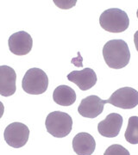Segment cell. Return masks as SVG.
I'll list each match as a JSON object with an SVG mask.
<instances>
[{
    "label": "cell",
    "instance_id": "6da1fadb",
    "mask_svg": "<svg viewBox=\"0 0 138 155\" xmlns=\"http://www.w3.org/2000/svg\"><path fill=\"white\" fill-rule=\"evenodd\" d=\"M103 56L107 66L113 69H121L130 60V52L123 40H110L103 48Z\"/></svg>",
    "mask_w": 138,
    "mask_h": 155
},
{
    "label": "cell",
    "instance_id": "5b68a950",
    "mask_svg": "<svg viewBox=\"0 0 138 155\" xmlns=\"http://www.w3.org/2000/svg\"><path fill=\"white\" fill-rule=\"evenodd\" d=\"M4 137L6 143L10 147L21 148L28 142L29 129L22 122H12L5 129Z\"/></svg>",
    "mask_w": 138,
    "mask_h": 155
},
{
    "label": "cell",
    "instance_id": "7a4b0ae2",
    "mask_svg": "<svg viewBox=\"0 0 138 155\" xmlns=\"http://www.w3.org/2000/svg\"><path fill=\"white\" fill-rule=\"evenodd\" d=\"M101 28L111 33H121L125 31L130 25L127 13L117 8L105 11L99 17Z\"/></svg>",
    "mask_w": 138,
    "mask_h": 155
},
{
    "label": "cell",
    "instance_id": "277c9868",
    "mask_svg": "<svg viewBox=\"0 0 138 155\" xmlns=\"http://www.w3.org/2000/svg\"><path fill=\"white\" fill-rule=\"evenodd\" d=\"M49 86V78L46 72L40 68H30L25 72L22 78V90L30 95L44 93Z\"/></svg>",
    "mask_w": 138,
    "mask_h": 155
},
{
    "label": "cell",
    "instance_id": "ac0fdd59",
    "mask_svg": "<svg viewBox=\"0 0 138 155\" xmlns=\"http://www.w3.org/2000/svg\"><path fill=\"white\" fill-rule=\"evenodd\" d=\"M136 16H137V18H138V10L137 11H136Z\"/></svg>",
    "mask_w": 138,
    "mask_h": 155
},
{
    "label": "cell",
    "instance_id": "30bf717a",
    "mask_svg": "<svg viewBox=\"0 0 138 155\" xmlns=\"http://www.w3.org/2000/svg\"><path fill=\"white\" fill-rule=\"evenodd\" d=\"M67 79L74 83L81 91H87L97 83V75L92 68L81 71H72L67 75Z\"/></svg>",
    "mask_w": 138,
    "mask_h": 155
},
{
    "label": "cell",
    "instance_id": "9a60e30c",
    "mask_svg": "<svg viewBox=\"0 0 138 155\" xmlns=\"http://www.w3.org/2000/svg\"><path fill=\"white\" fill-rule=\"evenodd\" d=\"M104 155H130L129 151L124 148L123 146L118 144H114L110 146L105 150Z\"/></svg>",
    "mask_w": 138,
    "mask_h": 155
},
{
    "label": "cell",
    "instance_id": "4fadbf2b",
    "mask_svg": "<svg viewBox=\"0 0 138 155\" xmlns=\"http://www.w3.org/2000/svg\"><path fill=\"white\" fill-rule=\"evenodd\" d=\"M53 99L55 104L61 106H70L76 101L74 90L68 85H60L56 87L53 93Z\"/></svg>",
    "mask_w": 138,
    "mask_h": 155
},
{
    "label": "cell",
    "instance_id": "8992f818",
    "mask_svg": "<svg viewBox=\"0 0 138 155\" xmlns=\"http://www.w3.org/2000/svg\"><path fill=\"white\" fill-rule=\"evenodd\" d=\"M106 103L123 110H130L138 104V91L131 87H123L113 92Z\"/></svg>",
    "mask_w": 138,
    "mask_h": 155
},
{
    "label": "cell",
    "instance_id": "7c38bea8",
    "mask_svg": "<svg viewBox=\"0 0 138 155\" xmlns=\"http://www.w3.org/2000/svg\"><path fill=\"white\" fill-rule=\"evenodd\" d=\"M72 148L78 155H92L96 148V142L90 134L81 132L72 140Z\"/></svg>",
    "mask_w": 138,
    "mask_h": 155
},
{
    "label": "cell",
    "instance_id": "52a82bcc",
    "mask_svg": "<svg viewBox=\"0 0 138 155\" xmlns=\"http://www.w3.org/2000/svg\"><path fill=\"white\" fill-rule=\"evenodd\" d=\"M9 49L12 54L18 56L28 54L33 47L31 35L25 31H18L12 34L8 40Z\"/></svg>",
    "mask_w": 138,
    "mask_h": 155
},
{
    "label": "cell",
    "instance_id": "9c48e42d",
    "mask_svg": "<svg viewBox=\"0 0 138 155\" xmlns=\"http://www.w3.org/2000/svg\"><path fill=\"white\" fill-rule=\"evenodd\" d=\"M123 125V117L117 113H110L105 120L101 121L98 125L99 133L108 138H113L118 135Z\"/></svg>",
    "mask_w": 138,
    "mask_h": 155
},
{
    "label": "cell",
    "instance_id": "e0dca14e",
    "mask_svg": "<svg viewBox=\"0 0 138 155\" xmlns=\"http://www.w3.org/2000/svg\"><path fill=\"white\" fill-rule=\"evenodd\" d=\"M4 112H5V106L3 104V103L0 101V118L3 116L4 115Z\"/></svg>",
    "mask_w": 138,
    "mask_h": 155
},
{
    "label": "cell",
    "instance_id": "5bb4252c",
    "mask_svg": "<svg viewBox=\"0 0 138 155\" xmlns=\"http://www.w3.org/2000/svg\"><path fill=\"white\" fill-rule=\"evenodd\" d=\"M124 137L129 143L138 144V116L130 117Z\"/></svg>",
    "mask_w": 138,
    "mask_h": 155
},
{
    "label": "cell",
    "instance_id": "2e32d148",
    "mask_svg": "<svg viewBox=\"0 0 138 155\" xmlns=\"http://www.w3.org/2000/svg\"><path fill=\"white\" fill-rule=\"evenodd\" d=\"M134 42H135L136 48V50H137L138 52V30L135 33V35H134Z\"/></svg>",
    "mask_w": 138,
    "mask_h": 155
},
{
    "label": "cell",
    "instance_id": "8fae6325",
    "mask_svg": "<svg viewBox=\"0 0 138 155\" xmlns=\"http://www.w3.org/2000/svg\"><path fill=\"white\" fill-rule=\"evenodd\" d=\"M17 74L13 68L8 66H0V95L10 97L16 92Z\"/></svg>",
    "mask_w": 138,
    "mask_h": 155
},
{
    "label": "cell",
    "instance_id": "ba28073f",
    "mask_svg": "<svg viewBox=\"0 0 138 155\" xmlns=\"http://www.w3.org/2000/svg\"><path fill=\"white\" fill-rule=\"evenodd\" d=\"M106 100H103L99 97L92 95L82 99L78 107V112L86 118H95L99 116L104 110Z\"/></svg>",
    "mask_w": 138,
    "mask_h": 155
},
{
    "label": "cell",
    "instance_id": "3957f363",
    "mask_svg": "<svg viewBox=\"0 0 138 155\" xmlns=\"http://www.w3.org/2000/svg\"><path fill=\"white\" fill-rule=\"evenodd\" d=\"M48 133L56 138L67 136L72 131V119L65 112L54 111L49 113L45 121Z\"/></svg>",
    "mask_w": 138,
    "mask_h": 155
}]
</instances>
